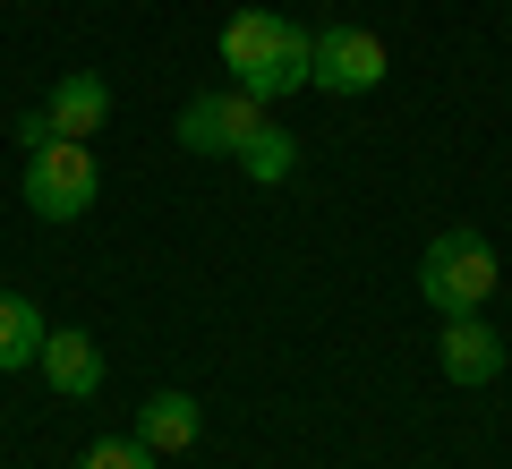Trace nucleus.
<instances>
[{"label": "nucleus", "mask_w": 512, "mask_h": 469, "mask_svg": "<svg viewBox=\"0 0 512 469\" xmlns=\"http://www.w3.org/2000/svg\"><path fill=\"white\" fill-rule=\"evenodd\" d=\"M222 69H231L239 94H256V103H282V94L308 86L316 69V35L299 18H274V9H239L231 26H222Z\"/></svg>", "instance_id": "1"}, {"label": "nucleus", "mask_w": 512, "mask_h": 469, "mask_svg": "<svg viewBox=\"0 0 512 469\" xmlns=\"http://www.w3.org/2000/svg\"><path fill=\"white\" fill-rule=\"evenodd\" d=\"M419 290H427L436 316H478L487 290H495L487 231H436V239H427V256H419Z\"/></svg>", "instance_id": "2"}, {"label": "nucleus", "mask_w": 512, "mask_h": 469, "mask_svg": "<svg viewBox=\"0 0 512 469\" xmlns=\"http://www.w3.org/2000/svg\"><path fill=\"white\" fill-rule=\"evenodd\" d=\"M94 197H103V171H94V154L77 137H52V145L26 154V205L43 222H77Z\"/></svg>", "instance_id": "3"}, {"label": "nucleus", "mask_w": 512, "mask_h": 469, "mask_svg": "<svg viewBox=\"0 0 512 469\" xmlns=\"http://www.w3.org/2000/svg\"><path fill=\"white\" fill-rule=\"evenodd\" d=\"M384 69H393V52H384L367 26H325V35H316L308 86H325V94H376Z\"/></svg>", "instance_id": "4"}, {"label": "nucleus", "mask_w": 512, "mask_h": 469, "mask_svg": "<svg viewBox=\"0 0 512 469\" xmlns=\"http://www.w3.org/2000/svg\"><path fill=\"white\" fill-rule=\"evenodd\" d=\"M265 128V103L256 94H188V111H180V145L188 154H239V145Z\"/></svg>", "instance_id": "5"}, {"label": "nucleus", "mask_w": 512, "mask_h": 469, "mask_svg": "<svg viewBox=\"0 0 512 469\" xmlns=\"http://www.w3.org/2000/svg\"><path fill=\"white\" fill-rule=\"evenodd\" d=\"M43 384H52L60 401H94L103 393V350H94V333H77V325H52L43 333Z\"/></svg>", "instance_id": "6"}, {"label": "nucleus", "mask_w": 512, "mask_h": 469, "mask_svg": "<svg viewBox=\"0 0 512 469\" xmlns=\"http://www.w3.org/2000/svg\"><path fill=\"white\" fill-rule=\"evenodd\" d=\"M436 359H444L453 384H495V376H504V333H495L487 316H444Z\"/></svg>", "instance_id": "7"}, {"label": "nucleus", "mask_w": 512, "mask_h": 469, "mask_svg": "<svg viewBox=\"0 0 512 469\" xmlns=\"http://www.w3.org/2000/svg\"><path fill=\"white\" fill-rule=\"evenodd\" d=\"M43 120H52V137H77V145H86L94 128L111 120V86H103L94 69H69V77L52 86V103H43Z\"/></svg>", "instance_id": "8"}, {"label": "nucleus", "mask_w": 512, "mask_h": 469, "mask_svg": "<svg viewBox=\"0 0 512 469\" xmlns=\"http://www.w3.org/2000/svg\"><path fill=\"white\" fill-rule=\"evenodd\" d=\"M197 427H205V410L188 393H154L146 410H137V444H154V452H188Z\"/></svg>", "instance_id": "9"}, {"label": "nucleus", "mask_w": 512, "mask_h": 469, "mask_svg": "<svg viewBox=\"0 0 512 469\" xmlns=\"http://www.w3.org/2000/svg\"><path fill=\"white\" fill-rule=\"evenodd\" d=\"M43 307L35 299H18V290H0V376H9V367H35L43 359Z\"/></svg>", "instance_id": "10"}, {"label": "nucleus", "mask_w": 512, "mask_h": 469, "mask_svg": "<svg viewBox=\"0 0 512 469\" xmlns=\"http://www.w3.org/2000/svg\"><path fill=\"white\" fill-rule=\"evenodd\" d=\"M239 171H248L256 188H282V180L299 171V137H291V128H274V120H265V128H256L248 145H239Z\"/></svg>", "instance_id": "11"}, {"label": "nucleus", "mask_w": 512, "mask_h": 469, "mask_svg": "<svg viewBox=\"0 0 512 469\" xmlns=\"http://www.w3.org/2000/svg\"><path fill=\"white\" fill-rule=\"evenodd\" d=\"M77 469H154V444H137V435H103V444H86Z\"/></svg>", "instance_id": "12"}]
</instances>
